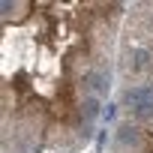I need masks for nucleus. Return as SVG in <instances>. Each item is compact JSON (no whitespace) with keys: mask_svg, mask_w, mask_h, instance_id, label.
<instances>
[{"mask_svg":"<svg viewBox=\"0 0 153 153\" xmlns=\"http://www.w3.org/2000/svg\"><path fill=\"white\" fill-rule=\"evenodd\" d=\"M123 105L132 111L135 120H150L153 117V84H135L123 90Z\"/></svg>","mask_w":153,"mask_h":153,"instance_id":"1","label":"nucleus"},{"mask_svg":"<svg viewBox=\"0 0 153 153\" xmlns=\"http://www.w3.org/2000/svg\"><path fill=\"white\" fill-rule=\"evenodd\" d=\"M150 69H153V51L144 48V45H132V51L126 54V72L141 75V72H150Z\"/></svg>","mask_w":153,"mask_h":153,"instance_id":"2","label":"nucleus"},{"mask_svg":"<svg viewBox=\"0 0 153 153\" xmlns=\"http://www.w3.org/2000/svg\"><path fill=\"white\" fill-rule=\"evenodd\" d=\"M138 141H141V129H138V126L123 123V126L117 129V144H120V147H135Z\"/></svg>","mask_w":153,"mask_h":153,"instance_id":"3","label":"nucleus"},{"mask_svg":"<svg viewBox=\"0 0 153 153\" xmlns=\"http://www.w3.org/2000/svg\"><path fill=\"white\" fill-rule=\"evenodd\" d=\"M81 117H84L87 123H93V120L99 117V102H96L93 96H87V99L81 102Z\"/></svg>","mask_w":153,"mask_h":153,"instance_id":"4","label":"nucleus"},{"mask_svg":"<svg viewBox=\"0 0 153 153\" xmlns=\"http://www.w3.org/2000/svg\"><path fill=\"white\" fill-rule=\"evenodd\" d=\"M150 30H153V15H150Z\"/></svg>","mask_w":153,"mask_h":153,"instance_id":"5","label":"nucleus"}]
</instances>
